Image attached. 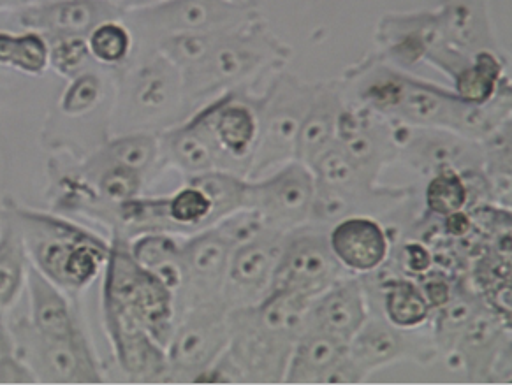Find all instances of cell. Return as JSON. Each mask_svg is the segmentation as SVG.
<instances>
[{"mask_svg":"<svg viewBox=\"0 0 512 385\" xmlns=\"http://www.w3.org/2000/svg\"><path fill=\"white\" fill-rule=\"evenodd\" d=\"M310 299L271 291L254 306L229 310L227 361L240 384H280L305 331Z\"/></svg>","mask_w":512,"mask_h":385,"instance_id":"6da1fadb","label":"cell"},{"mask_svg":"<svg viewBox=\"0 0 512 385\" xmlns=\"http://www.w3.org/2000/svg\"><path fill=\"white\" fill-rule=\"evenodd\" d=\"M363 99L370 109L384 117L419 127L449 129L463 136L488 138L502 124V118L497 115L504 117L502 99L498 106L491 102V109L488 108L490 102L474 106L461 101L458 95L447 94L442 88L410 80L388 69H377L372 73L363 88Z\"/></svg>","mask_w":512,"mask_h":385,"instance_id":"7a4b0ae2","label":"cell"},{"mask_svg":"<svg viewBox=\"0 0 512 385\" xmlns=\"http://www.w3.org/2000/svg\"><path fill=\"white\" fill-rule=\"evenodd\" d=\"M286 55V48L264 30L259 18L226 30L198 64L180 73L183 102L203 101L236 87Z\"/></svg>","mask_w":512,"mask_h":385,"instance_id":"3957f363","label":"cell"},{"mask_svg":"<svg viewBox=\"0 0 512 385\" xmlns=\"http://www.w3.org/2000/svg\"><path fill=\"white\" fill-rule=\"evenodd\" d=\"M104 312L106 320H125L143 327L164 349L175 329L173 292L143 268L132 257L131 248L120 241H115L108 254Z\"/></svg>","mask_w":512,"mask_h":385,"instance_id":"277c9868","label":"cell"},{"mask_svg":"<svg viewBox=\"0 0 512 385\" xmlns=\"http://www.w3.org/2000/svg\"><path fill=\"white\" fill-rule=\"evenodd\" d=\"M315 88L291 74H280L264 95L259 113V136L250 159L249 176L263 178L271 169L294 160L301 124L314 99Z\"/></svg>","mask_w":512,"mask_h":385,"instance_id":"5b68a950","label":"cell"},{"mask_svg":"<svg viewBox=\"0 0 512 385\" xmlns=\"http://www.w3.org/2000/svg\"><path fill=\"white\" fill-rule=\"evenodd\" d=\"M227 345L229 308L224 301L187 308L169 338V373L182 380H198L226 352Z\"/></svg>","mask_w":512,"mask_h":385,"instance_id":"8992f818","label":"cell"},{"mask_svg":"<svg viewBox=\"0 0 512 385\" xmlns=\"http://www.w3.org/2000/svg\"><path fill=\"white\" fill-rule=\"evenodd\" d=\"M132 27L143 37H162L189 32L233 30L259 18L250 4H229L224 0H164L150 8L125 13Z\"/></svg>","mask_w":512,"mask_h":385,"instance_id":"52a82bcc","label":"cell"},{"mask_svg":"<svg viewBox=\"0 0 512 385\" xmlns=\"http://www.w3.org/2000/svg\"><path fill=\"white\" fill-rule=\"evenodd\" d=\"M314 194L312 169L293 160L273 175L247 182L243 208L257 211L264 226L280 233H293L312 217Z\"/></svg>","mask_w":512,"mask_h":385,"instance_id":"ba28073f","label":"cell"},{"mask_svg":"<svg viewBox=\"0 0 512 385\" xmlns=\"http://www.w3.org/2000/svg\"><path fill=\"white\" fill-rule=\"evenodd\" d=\"M344 266L330 247L328 236L314 231L287 236L278 259L271 291L291 292L312 299L342 280Z\"/></svg>","mask_w":512,"mask_h":385,"instance_id":"9c48e42d","label":"cell"},{"mask_svg":"<svg viewBox=\"0 0 512 385\" xmlns=\"http://www.w3.org/2000/svg\"><path fill=\"white\" fill-rule=\"evenodd\" d=\"M287 236L289 233L264 227L256 238L233 248L222 291L229 310L257 305L270 294Z\"/></svg>","mask_w":512,"mask_h":385,"instance_id":"30bf717a","label":"cell"},{"mask_svg":"<svg viewBox=\"0 0 512 385\" xmlns=\"http://www.w3.org/2000/svg\"><path fill=\"white\" fill-rule=\"evenodd\" d=\"M23 356L44 384H101L103 377L80 331L67 338H50L34 326L18 329Z\"/></svg>","mask_w":512,"mask_h":385,"instance_id":"8fae6325","label":"cell"},{"mask_svg":"<svg viewBox=\"0 0 512 385\" xmlns=\"http://www.w3.org/2000/svg\"><path fill=\"white\" fill-rule=\"evenodd\" d=\"M231 252V245L215 229L198 234L183 245V285L175 298V306H180V312L224 301L222 291Z\"/></svg>","mask_w":512,"mask_h":385,"instance_id":"7c38bea8","label":"cell"},{"mask_svg":"<svg viewBox=\"0 0 512 385\" xmlns=\"http://www.w3.org/2000/svg\"><path fill=\"white\" fill-rule=\"evenodd\" d=\"M363 377L349 359V343L305 329L296 342L284 384H359Z\"/></svg>","mask_w":512,"mask_h":385,"instance_id":"4fadbf2b","label":"cell"},{"mask_svg":"<svg viewBox=\"0 0 512 385\" xmlns=\"http://www.w3.org/2000/svg\"><path fill=\"white\" fill-rule=\"evenodd\" d=\"M206 113L229 173L249 175L250 159L259 136L256 104L236 94H227L212 102Z\"/></svg>","mask_w":512,"mask_h":385,"instance_id":"5bb4252c","label":"cell"},{"mask_svg":"<svg viewBox=\"0 0 512 385\" xmlns=\"http://www.w3.org/2000/svg\"><path fill=\"white\" fill-rule=\"evenodd\" d=\"M398 152L405 148L409 160L417 168L433 169V173L442 169L469 171L479 168L484 159L483 150L461 138V134L444 129L430 127H396L393 129Z\"/></svg>","mask_w":512,"mask_h":385,"instance_id":"9a60e30c","label":"cell"},{"mask_svg":"<svg viewBox=\"0 0 512 385\" xmlns=\"http://www.w3.org/2000/svg\"><path fill=\"white\" fill-rule=\"evenodd\" d=\"M366 319L368 310L363 285L358 280L342 278L328 291L310 301L305 329L349 343Z\"/></svg>","mask_w":512,"mask_h":385,"instance_id":"2e32d148","label":"cell"},{"mask_svg":"<svg viewBox=\"0 0 512 385\" xmlns=\"http://www.w3.org/2000/svg\"><path fill=\"white\" fill-rule=\"evenodd\" d=\"M22 25L46 36H88L99 23L122 20V9L106 0H53L25 9Z\"/></svg>","mask_w":512,"mask_h":385,"instance_id":"e0dca14e","label":"cell"},{"mask_svg":"<svg viewBox=\"0 0 512 385\" xmlns=\"http://www.w3.org/2000/svg\"><path fill=\"white\" fill-rule=\"evenodd\" d=\"M183 102L182 76L157 51L154 59L139 67L131 85V108L141 122H157L171 117Z\"/></svg>","mask_w":512,"mask_h":385,"instance_id":"ac0fdd59","label":"cell"},{"mask_svg":"<svg viewBox=\"0 0 512 385\" xmlns=\"http://www.w3.org/2000/svg\"><path fill=\"white\" fill-rule=\"evenodd\" d=\"M328 241L338 262L354 273H370L381 268L388 259V234L377 220L365 215L337 222Z\"/></svg>","mask_w":512,"mask_h":385,"instance_id":"d6986e66","label":"cell"},{"mask_svg":"<svg viewBox=\"0 0 512 385\" xmlns=\"http://www.w3.org/2000/svg\"><path fill=\"white\" fill-rule=\"evenodd\" d=\"M423 354L430 356L432 352H426L425 345L419 347V343L405 336L400 327L377 319H366L363 327L349 342V359L363 380L382 366L405 357L421 359Z\"/></svg>","mask_w":512,"mask_h":385,"instance_id":"ffe728a7","label":"cell"},{"mask_svg":"<svg viewBox=\"0 0 512 385\" xmlns=\"http://www.w3.org/2000/svg\"><path fill=\"white\" fill-rule=\"evenodd\" d=\"M122 370L136 380L152 382L168 377L166 350L143 327L125 320H106Z\"/></svg>","mask_w":512,"mask_h":385,"instance_id":"44dd1931","label":"cell"},{"mask_svg":"<svg viewBox=\"0 0 512 385\" xmlns=\"http://www.w3.org/2000/svg\"><path fill=\"white\" fill-rule=\"evenodd\" d=\"M344 109L340 88L317 87L308 108L307 117L301 124L294 160L312 168L322 153L335 145L338 117Z\"/></svg>","mask_w":512,"mask_h":385,"instance_id":"7402d4cb","label":"cell"},{"mask_svg":"<svg viewBox=\"0 0 512 385\" xmlns=\"http://www.w3.org/2000/svg\"><path fill=\"white\" fill-rule=\"evenodd\" d=\"M166 141L169 157L183 173L198 176L208 171H229L213 138L206 109L189 124L169 132Z\"/></svg>","mask_w":512,"mask_h":385,"instance_id":"603a6c76","label":"cell"},{"mask_svg":"<svg viewBox=\"0 0 512 385\" xmlns=\"http://www.w3.org/2000/svg\"><path fill=\"white\" fill-rule=\"evenodd\" d=\"M440 32L449 48L472 59L486 50L490 41V27L484 0H446L435 16Z\"/></svg>","mask_w":512,"mask_h":385,"instance_id":"cb8c5ba5","label":"cell"},{"mask_svg":"<svg viewBox=\"0 0 512 385\" xmlns=\"http://www.w3.org/2000/svg\"><path fill=\"white\" fill-rule=\"evenodd\" d=\"M32 326L37 333L50 338H67L78 333L73 315L64 296L60 294L52 280L34 266H27Z\"/></svg>","mask_w":512,"mask_h":385,"instance_id":"d4e9b609","label":"cell"},{"mask_svg":"<svg viewBox=\"0 0 512 385\" xmlns=\"http://www.w3.org/2000/svg\"><path fill=\"white\" fill-rule=\"evenodd\" d=\"M136 261L178 296L183 285L182 247L166 234H148L131 248Z\"/></svg>","mask_w":512,"mask_h":385,"instance_id":"484cf974","label":"cell"},{"mask_svg":"<svg viewBox=\"0 0 512 385\" xmlns=\"http://www.w3.org/2000/svg\"><path fill=\"white\" fill-rule=\"evenodd\" d=\"M504 66L490 50L479 51L467 66L456 73V95L461 101L474 106H483L497 97L498 85L502 83Z\"/></svg>","mask_w":512,"mask_h":385,"instance_id":"4316f807","label":"cell"},{"mask_svg":"<svg viewBox=\"0 0 512 385\" xmlns=\"http://www.w3.org/2000/svg\"><path fill=\"white\" fill-rule=\"evenodd\" d=\"M430 305L419 285L409 280H391L384 291V312L389 324L400 329L423 326L430 317Z\"/></svg>","mask_w":512,"mask_h":385,"instance_id":"83f0119b","label":"cell"},{"mask_svg":"<svg viewBox=\"0 0 512 385\" xmlns=\"http://www.w3.org/2000/svg\"><path fill=\"white\" fill-rule=\"evenodd\" d=\"M27 275L25 243L15 224H6L0 231V305H11L22 289Z\"/></svg>","mask_w":512,"mask_h":385,"instance_id":"f1b7e54d","label":"cell"},{"mask_svg":"<svg viewBox=\"0 0 512 385\" xmlns=\"http://www.w3.org/2000/svg\"><path fill=\"white\" fill-rule=\"evenodd\" d=\"M0 64L27 74H43L50 66L48 43L39 32L8 34L0 32Z\"/></svg>","mask_w":512,"mask_h":385,"instance_id":"f546056e","label":"cell"},{"mask_svg":"<svg viewBox=\"0 0 512 385\" xmlns=\"http://www.w3.org/2000/svg\"><path fill=\"white\" fill-rule=\"evenodd\" d=\"M191 183L210 197L213 204L212 224L233 211L242 210L247 182H243L235 173L208 171L203 175L194 176Z\"/></svg>","mask_w":512,"mask_h":385,"instance_id":"4dcf8cb0","label":"cell"},{"mask_svg":"<svg viewBox=\"0 0 512 385\" xmlns=\"http://www.w3.org/2000/svg\"><path fill=\"white\" fill-rule=\"evenodd\" d=\"M157 153H159L157 138L147 132H138V134H127L111 141L110 145L101 152L99 159H101V168L117 164V166H125L143 173L150 168Z\"/></svg>","mask_w":512,"mask_h":385,"instance_id":"1f68e13d","label":"cell"},{"mask_svg":"<svg viewBox=\"0 0 512 385\" xmlns=\"http://www.w3.org/2000/svg\"><path fill=\"white\" fill-rule=\"evenodd\" d=\"M87 43L90 55L97 62L106 66H120L129 59L134 39L122 20H108L88 32Z\"/></svg>","mask_w":512,"mask_h":385,"instance_id":"d6a6232c","label":"cell"},{"mask_svg":"<svg viewBox=\"0 0 512 385\" xmlns=\"http://www.w3.org/2000/svg\"><path fill=\"white\" fill-rule=\"evenodd\" d=\"M162 203L164 215L171 226L189 229L212 224V201L203 190L192 183Z\"/></svg>","mask_w":512,"mask_h":385,"instance_id":"836d02e7","label":"cell"},{"mask_svg":"<svg viewBox=\"0 0 512 385\" xmlns=\"http://www.w3.org/2000/svg\"><path fill=\"white\" fill-rule=\"evenodd\" d=\"M425 201L433 215L447 217L469 204L467 185L456 169H442L432 176L426 187Z\"/></svg>","mask_w":512,"mask_h":385,"instance_id":"e575fe53","label":"cell"},{"mask_svg":"<svg viewBox=\"0 0 512 385\" xmlns=\"http://www.w3.org/2000/svg\"><path fill=\"white\" fill-rule=\"evenodd\" d=\"M476 296L467 291L451 294L446 305L440 306L437 319V343L446 350H454L461 331L469 324L470 319L481 308Z\"/></svg>","mask_w":512,"mask_h":385,"instance_id":"d590c367","label":"cell"},{"mask_svg":"<svg viewBox=\"0 0 512 385\" xmlns=\"http://www.w3.org/2000/svg\"><path fill=\"white\" fill-rule=\"evenodd\" d=\"M48 53L50 66L66 78L83 73L92 57L85 36H53L52 43L48 44Z\"/></svg>","mask_w":512,"mask_h":385,"instance_id":"8d00e7d4","label":"cell"},{"mask_svg":"<svg viewBox=\"0 0 512 385\" xmlns=\"http://www.w3.org/2000/svg\"><path fill=\"white\" fill-rule=\"evenodd\" d=\"M141 175L143 173L125 166H106L99 176V190L106 201L122 206L138 196Z\"/></svg>","mask_w":512,"mask_h":385,"instance_id":"74e56055","label":"cell"},{"mask_svg":"<svg viewBox=\"0 0 512 385\" xmlns=\"http://www.w3.org/2000/svg\"><path fill=\"white\" fill-rule=\"evenodd\" d=\"M71 80V85L62 97V111L67 115H81L94 108L101 99L103 83L94 73H81Z\"/></svg>","mask_w":512,"mask_h":385,"instance_id":"f35d334b","label":"cell"},{"mask_svg":"<svg viewBox=\"0 0 512 385\" xmlns=\"http://www.w3.org/2000/svg\"><path fill=\"white\" fill-rule=\"evenodd\" d=\"M421 277L423 278H421L419 289L423 292V296L428 301L430 308H437L439 310L440 306L446 305L449 298H451V294H453L451 282L439 271L437 273H433V271L428 273L426 271L425 275H421Z\"/></svg>","mask_w":512,"mask_h":385,"instance_id":"ab89813d","label":"cell"},{"mask_svg":"<svg viewBox=\"0 0 512 385\" xmlns=\"http://www.w3.org/2000/svg\"><path fill=\"white\" fill-rule=\"evenodd\" d=\"M432 254L419 243H409L403 248V268L410 275H425L432 266Z\"/></svg>","mask_w":512,"mask_h":385,"instance_id":"60d3db41","label":"cell"},{"mask_svg":"<svg viewBox=\"0 0 512 385\" xmlns=\"http://www.w3.org/2000/svg\"><path fill=\"white\" fill-rule=\"evenodd\" d=\"M472 226L474 224L470 220L469 213H465L463 210L447 215L446 222H444L446 233L456 236V238H465L470 233Z\"/></svg>","mask_w":512,"mask_h":385,"instance_id":"b9f144b4","label":"cell"},{"mask_svg":"<svg viewBox=\"0 0 512 385\" xmlns=\"http://www.w3.org/2000/svg\"><path fill=\"white\" fill-rule=\"evenodd\" d=\"M2 310H4V306L0 305V359H9V357H15V350H13L11 333L6 329Z\"/></svg>","mask_w":512,"mask_h":385,"instance_id":"7bdbcfd3","label":"cell"},{"mask_svg":"<svg viewBox=\"0 0 512 385\" xmlns=\"http://www.w3.org/2000/svg\"><path fill=\"white\" fill-rule=\"evenodd\" d=\"M106 2H110L111 6H115V8L122 9L124 13H129L136 9L150 8L155 4H161L164 0H106Z\"/></svg>","mask_w":512,"mask_h":385,"instance_id":"ee69618b","label":"cell"},{"mask_svg":"<svg viewBox=\"0 0 512 385\" xmlns=\"http://www.w3.org/2000/svg\"><path fill=\"white\" fill-rule=\"evenodd\" d=\"M224 2H229V4H249V0H224Z\"/></svg>","mask_w":512,"mask_h":385,"instance_id":"f6af8a7d","label":"cell"}]
</instances>
